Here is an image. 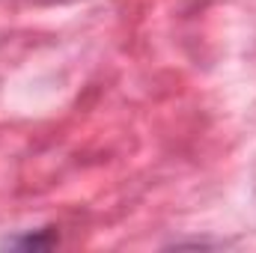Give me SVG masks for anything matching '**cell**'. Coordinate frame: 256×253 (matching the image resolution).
<instances>
[{"instance_id": "1", "label": "cell", "mask_w": 256, "mask_h": 253, "mask_svg": "<svg viewBox=\"0 0 256 253\" xmlns=\"http://www.w3.org/2000/svg\"><path fill=\"white\" fill-rule=\"evenodd\" d=\"M54 244H57V232H51V230L27 232V236H18V238L6 242V248H15V250H48Z\"/></svg>"}]
</instances>
